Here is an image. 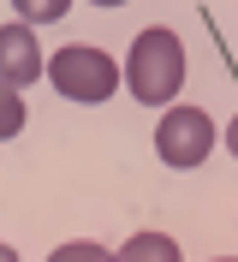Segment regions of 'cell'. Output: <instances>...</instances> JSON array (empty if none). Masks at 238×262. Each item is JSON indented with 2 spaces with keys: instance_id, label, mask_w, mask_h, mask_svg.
I'll list each match as a JSON object with an SVG mask.
<instances>
[{
  "instance_id": "cell-1",
  "label": "cell",
  "mask_w": 238,
  "mask_h": 262,
  "mask_svg": "<svg viewBox=\"0 0 238 262\" xmlns=\"http://www.w3.org/2000/svg\"><path fill=\"white\" fill-rule=\"evenodd\" d=\"M125 90L143 107H173V96L185 90V42L167 24L143 30L125 48Z\"/></svg>"
},
{
  "instance_id": "cell-2",
  "label": "cell",
  "mask_w": 238,
  "mask_h": 262,
  "mask_svg": "<svg viewBox=\"0 0 238 262\" xmlns=\"http://www.w3.org/2000/svg\"><path fill=\"white\" fill-rule=\"evenodd\" d=\"M119 60L101 48H90V42H72V48H60L54 60H48V83L60 90L66 101H78V107H95V101H107L113 90H119Z\"/></svg>"
},
{
  "instance_id": "cell-3",
  "label": "cell",
  "mask_w": 238,
  "mask_h": 262,
  "mask_svg": "<svg viewBox=\"0 0 238 262\" xmlns=\"http://www.w3.org/2000/svg\"><path fill=\"white\" fill-rule=\"evenodd\" d=\"M155 155L167 167H179V173L203 167L208 155H214V119H208L203 107H167V114L155 119Z\"/></svg>"
},
{
  "instance_id": "cell-4",
  "label": "cell",
  "mask_w": 238,
  "mask_h": 262,
  "mask_svg": "<svg viewBox=\"0 0 238 262\" xmlns=\"http://www.w3.org/2000/svg\"><path fill=\"white\" fill-rule=\"evenodd\" d=\"M48 78V54L42 42H36V24H0V83H12V90H24V83Z\"/></svg>"
},
{
  "instance_id": "cell-5",
  "label": "cell",
  "mask_w": 238,
  "mask_h": 262,
  "mask_svg": "<svg viewBox=\"0 0 238 262\" xmlns=\"http://www.w3.org/2000/svg\"><path fill=\"white\" fill-rule=\"evenodd\" d=\"M113 262H185V256H179V245L167 232H131Z\"/></svg>"
},
{
  "instance_id": "cell-6",
  "label": "cell",
  "mask_w": 238,
  "mask_h": 262,
  "mask_svg": "<svg viewBox=\"0 0 238 262\" xmlns=\"http://www.w3.org/2000/svg\"><path fill=\"white\" fill-rule=\"evenodd\" d=\"M24 119H30L24 96H18L12 83H0V137H18V131H24Z\"/></svg>"
},
{
  "instance_id": "cell-7",
  "label": "cell",
  "mask_w": 238,
  "mask_h": 262,
  "mask_svg": "<svg viewBox=\"0 0 238 262\" xmlns=\"http://www.w3.org/2000/svg\"><path fill=\"white\" fill-rule=\"evenodd\" d=\"M12 12L24 18V24H54V18L72 12V0H12Z\"/></svg>"
},
{
  "instance_id": "cell-8",
  "label": "cell",
  "mask_w": 238,
  "mask_h": 262,
  "mask_svg": "<svg viewBox=\"0 0 238 262\" xmlns=\"http://www.w3.org/2000/svg\"><path fill=\"white\" fill-rule=\"evenodd\" d=\"M48 262H113V250H101V245H90V238H72V245H60Z\"/></svg>"
},
{
  "instance_id": "cell-9",
  "label": "cell",
  "mask_w": 238,
  "mask_h": 262,
  "mask_svg": "<svg viewBox=\"0 0 238 262\" xmlns=\"http://www.w3.org/2000/svg\"><path fill=\"white\" fill-rule=\"evenodd\" d=\"M226 149H232V155H238V119H232V125H226Z\"/></svg>"
},
{
  "instance_id": "cell-10",
  "label": "cell",
  "mask_w": 238,
  "mask_h": 262,
  "mask_svg": "<svg viewBox=\"0 0 238 262\" xmlns=\"http://www.w3.org/2000/svg\"><path fill=\"white\" fill-rule=\"evenodd\" d=\"M0 262H18V250H12V245H0Z\"/></svg>"
},
{
  "instance_id": "cell-11",
  "label": "cell",
  "mask_w": 238,
  "mask_h": 262,
  "mask_svg": "<svg viewBox=\"0 0 238 262\" xmlns=\"http://www.w3.org/2000/svg\"><path fill=\"white\" fill-rule=\"evenodd\" d=\"M90 6H125V0H90Z\"/></svg>"
},
{
  "instance_id": "cell-12",
  "label": "cell",
  "mask_w": 238,
  "mask_h": 262,
  "mask_svg": "<svg viewBox=\"0 0 238 262\" xmlns=\"http://www.w3.org/2000/svg\"><path fill=\"white\" fill-rule=\"evenodd\" d=\"M214 262H238V256H214Z\"/></svg>"
}]
</instances>
